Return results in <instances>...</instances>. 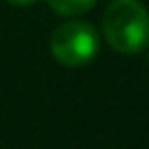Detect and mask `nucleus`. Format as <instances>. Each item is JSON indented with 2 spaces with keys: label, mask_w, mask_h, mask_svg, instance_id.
Returning a JSON list of instances; mask_svg holds the SVG:
<instances>
[{
  "label": "nucleus",
  "mask_w": 149,
  "mask_h": 149,
  "mask_svg": "<svg viewBox=\"0 0 149 149\" xmlns=\"http://www.w3.org/2000/svg\"><path fill=\"white\" fill-rule=\"evenodd\" d=\"M99 51V37L88 22H66L53 31L51 53L59 64L79 68L94 59Z\"/></svg>",
  "instance_id": "obj_2"
},
{
  "label": "nucleus",
  "mask_w": 149,
  "mask_h": 149,
  "mask_svg": "<svg viewBox=\"0 0 149 149\" xmlns=\"http://www.w3.org/2000/svg\"><path fill=\"white\" fill-rule=\"evenodd\" d=\"M97 0H48V5L59 15H79L94 7Z\"/></svg>",
  "instance_id": "obj_3"
},
{
  "label": "nucleus",
  "mask_w": 149,
  "mask_h": 149,
  "mask_svg": "<svg viewBox=\"0 0 149 149\" xmlns=\"http://www.w3.org/2000/svg\"><path fill=\"white\" fill-rule=\"evenodd\" d=\"M7 2H11V5H15V7H29V5H33L35 0H7Z\"/></svg>",
  "instance_id": "obj_4"
},
{
  "label": "nucleus",
  "mask_w": 149,
  "mask_h": 149,
  "mask_svg": "<svg viewBox=\"0 0 149 149\" xmlns=\"http://www.w3.org/2000/svg\"><path fill=\"white\" fill-rule=\"evenodd\" d=\"M103 33L114 51L140 53L149 44V13L138 0H112L103 13Z\"/></svg>",
  "instance_id": "obj_1"
}]
</instances>
